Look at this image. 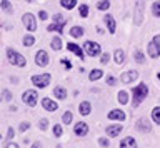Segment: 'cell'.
I'll use <instances>...</instances> for the list:
<instances>
[{
    "label": "cell",
    "mask_w": 160,
    "mask_h": 148,
    "mask_svg": "<svg viewBox=\"0 0 160 148\" xmlns=\"http://www.w3.org/2000/svg\"><path fill=\"white\" fill-rule=\"evenodd\" d=\"M147 55L150 58H158L160 55V35H155L147 45Z\"/></svg>",
    "instance_id": "6"
},
{
    "label": "cell",
    "mask_w": 160,
    "mask_h": 148,
    "mask_svg": "<svg viewBox=\"0 0 160 148\" xmlns=\"http://www.w3.org/2000/svg\"><path fill=\"white\" fill-rule=\"evenodd\" d=\"M35 37L32 35V33H27V35H25L23 38H22V43H23V47H33L35 45Z\"/></svg>",
    "instance_id": "28"
},
{
    "label": "cell",
    "mask_w": 160,
    "mask_h": 148,
    "mask_svg": "<svg viewBox=\"0 0 160 148\" xmlns=\"http://www.w3.org/2000/svg\"><path fill=\"white\" fill-rule=\"evenodd\" d=\"M30 148H42V143H40V141H33Z\"/></svg>",
    "instance_id": "47"
},
{
    "label": "cell",
    "mask_w": 160,
    "mask_h": 148,
    "mask_svg": "<svg viewBox=\"0 0 160 148\" xmlns=\"http://www.w3.org/2000/svg\"><path fill=\"white\" fill-rule=\"evenodd\" d=\"M152 15L155 18L160 17V2H158V0H155V2L152 3Z\"/></svg>",
    "instance_id": "35"
},
{
    "label": "cell",
    "mask_w": 160,
    "mask_h": 148,
    "mask_svg": "<svg viewBox=\"0 0 160 148\" xmlns=\"http://www.w3.org/2000/svg\"><path fill=\"white\" fill-rule=\"evenodd\" d=\"M108 8H110V0H98V2H97V10L107 12Z\"/></svg>",
    "instance_id": "31"
},
{
    "label": "cell",
    "mask_w": 160,
    "mask_h": 148,
    "mask_svg": "<svg viewBox=\"0 0 160 148\" xmlns=\"http://www.w3.org/2000/svg\"><path fill=\"white\" fill-rule=\"evenodd\" d=\"M30 82L33 83L37 88H47L52 82V75L50 73H40V75H32L30 77Z\"/></svg>",
    "instance_id": "4"
},
{
    "label": "cell",
    "mask_w": 160,
    "mask_h": 148,
    "mask_svg": "<svg viewBox=\"0 0 160 148\" xmlns=\"http://www.w3.org/2000/svg\"><path fill=\"white\" fill-rule=\"evenodd\" d=\"M100 55H102L100 57V63H102V65H107V63L110 62V53L105 52V53H100Z\"/></svg>",
    "instance_id": "39"
},
{
    "label": "cell",
    "mask_w": 160,
    "mask_h": 148,
    "mask_svg": "<svg viewBox=\"0 0 160 148\" xmlns=\"http://www.w3.org/2000/svg\"><path fill=\"white\" fill-rule=\"evenodd\" d=\"M102 77H103V72L100 70V68H93V70H90V73H88V80L90 82H97Z\"/></svg>",
    "instance_id": "24"
},
{
    "label": "cell",
    "mask_w": 160,
    "mask_h": 148,
    "mask_svg": "<svg viewBox=\"0 0 160 148\" xmlns=\"http://www.w3.org/2000/svg\"><path fill=\"white\" fill-rule=\"evenodd\" d=\"M117 100H118L120 105H127V103H128V93L125 92V90L118 92V93H117Z\"/></svg>",
    "instance_id": "30"
},
{
    "label": "cell",
    "mask_w": 160,
    "mask_h": 148,
    "mask_svg": "<svg viewBox=\"0 0 160 148\" xmlns=\"http://www.w3.org/2000/svg\"><path fill=\"white\" fill-rule=\"evenodd\" d=\"M52 131H53V136L55 138H60V136L63 135V128H62V125H58V123H57V125H53Z\"/></svg>",
    "instance_id": "38"
},
{
    "label": "cell",
    "mask_w": 160,
    "mask_h": 148,
    "mask_svg": "<svg viewBox=\"0 0 160 148\" xmlns=\"http://www.w3.org/2000/svg\"><path fill=\"white\" fill-rule=\"evenodd\" d=\"M103 23H105V27H107V30H108L110 35H113V33L117 32V22H115L113 15H110V13L103 15Z\"/></svg>",
    "instance_id": "12"
},
{
    "label": "cell",
    "mask_w": 160,
    "mask_h": 148,
    "mask_svg": "<svg viewBox=\"0 0 160 148\" xmlns=\"http://www.w3.org/2000/svg\"><path fill=\"white\" fill-rule=\"evenodd\" d=\"M122 130H123L122 123H115V125H108L107 128H105V133L113 138V136H118L120 133H122Z\"/></svg>",
    "instance_id": "15"
},
{
    "label": "cell",
    "mask_w": 160,
    "mask_h": 148,
    "mask_svg": "<svg viewBox=\"0 0 160 148\" xmlns=\"http://www.w3.org/2000/svg\"><path fill=\"white\" fill-rule=\"evenodd\" d=\"M47 30L62 35V33H63V27H62V25H57V23H48V25H47Z\"/></svg>",
    "instance_id": "32"
},
{
    "label": "cell",
    "mask_w": 160,
    "mask_h": 148,
    "mask_svg": "<svg viewBox=\"0 0 160 148\" xmlns=\"http://www.w3.org/2000/svg\"><path fill=\"white\" fill-rule=\"evenodd\" d=\"M135 128H137L138 131H142V133H150L152 131V123H150L147 118H138L137 123H135Z\"/></svg>",
    "instance_id": "11"
},
{
    "label": "cell",
    "mask_w": 160,
    "mask_h": 148,
    "mask_svg": "<svg viewBox=\"0 0 160 148\" xmlns=\"http://www.w3.org/2000/svg\"><path fill=\"white\" fill-rule=\"evenodd\" d=\"M15 135V131H13V127H8V130H7V140H12Z\"/></svg>",
    "instance_id": "46"
},
{
    "label": "cell",
    "mask_w": 160,
    "mask_h": 148,
    "mask_svg": "<svg viewBox=\"0 0 160 148\" xmlns=\"http://www.w3.org/2000/svg\"><path fill=\"white\" fill-rule=\"evenodd\" d=\"M88 10H90V8H88L87 3H82V5L78 7V15L82 18H87L88 17Z\"/></svg>",
    "instance_id": "34"
},
{
    "label": "cell",
    "mask_w": 160,
    "mask_h": 148,
    "mask_svg": "<svg viewBox=\"0 0 160 148\" xmlns=\"http://www.w3.org/2000/svg\"><path fill=\"white\" fill-rule=\"evenodd\" d=\"M0 138H2V136H0Z\"/></svg>",
    "instance_id": "50"
},
{
    "label": "cell",
    "mask_w": 160,
    "mask_h": 148,
    "mask_svg": "<svg viewBox=\"0 0 160 148\" xmlns=\"http://www.w3.org/2000/svg\"><path fill=\"white\" fill-rule=\"evenodd\" d=\"M0 8H2L5 13H8V15L13 13V7H12V3H10L8 0H0Z\"/></svg>",
    "instance_id": "25"
},
{
    "label": "cell",
    "mask_w": 160,
    "mask_h": 148,
    "mask_svg": "<svg viewBox=\"0 0 160 148\" xmlns=\"http://www.w3.org/2000/svg\"><path fill=\"white\" fill-rule=\"evenodd\" d=\"M82 50H83L85 55H90V57H98L100 53H102V47H100V43H97V42L87 40V42H83Z\"/></svg>",
    "instance_id": "5"
},
{
    "label": "cell",
    "mask_w": 160,
    "mask_h": 148,
    "mask_svg": "<svg viewBox=\"0 0 160 148\" xmlns=\"http://www.w3.org/2000/svg\"><path fill=\"white\" fill-rule=\"evenodd\" d=\"M77 2L78 0H60V5L63 8H67V10H73L77 7Z\"/></svg>",
    "instance_id": "29"
},
{
    "label": "cell",
    "mask_w": 160,
    "mask_h": 148,
    "mask_svg": "<svg viewBox=\"0 0 160 148\" xmlns=\"http://www.w3.org/2000/svg\"><path fill=\"white\" fill-rule=\"evenodd\" d=\"M52 23H57V25L65 27V25H67V18H65L62 13H55V15L52 17Z\"/></svg>",
    "instance_id": "27"
},
{
    "label": "cell",
    "mask_w": 160,
    "mask_h": 148,
    "mask_svg": "<svg viewBox=\"0 0 160 148\" xmlns=\"http://www.w3.org/2000/svg\"><path fill=\"white\" fill-rule=\"evenodd\" d=\"M133 60L137 62L138 65H142V63H145V60H147V57H145V53L142 50H138V48H137V50L133 52Z\"/></svg>",
    "instance_id": "26"
},
{
    "label": "cell",
    "mask_w": 160,
    "mask_h": 148,
    "mask_svg": "<svg viewBox=\"0 0 160 148\" xmlns=\"http://www.w3.org/2000/svg\"><path fill=\"white\" fill-rule=\"evenodd\" d=\"M10 100H12V92L7 90V88L0 92V102H10Z\"/></svg>",
    "instance_id": "33"
},
{
    "label": "cell",
    "mask_w": 160,
    "mask_h": 148,
    "mask_svg": "<svg viewBox=\"0 0 160 148\" xmlns=\"http://www.w3.org/2000/svg\"><path fill=\"white\" fill-rule=\"evenodd\" d=\"M120 148H137V141H135L133 136H125L120 141Z\"/></svg>",
    "instance_id": "20"
},
{
    "label": "cell",
    "mask_w": 160,
    "mask_h": 148,
    "mask_svg": "<svg viewBox=\"0 0 160 148\" xmlns=\"http://www.w3.org/2000/svg\"><path fill=\"white\" fill-rule=\"evenodd\" d=\"M42 107H43L47 112H57V110H58V105H57V102H55V100H52V98H48V97L42 98Z\"/></svg>",
    "instance_id": "16"
},
{
    "label": "cell",
    "mask_w": 160,
    "mask_h": 148,
    "mask_svg": "<svg viewBox=\"0 0 160 148\" xmlns=\"http://www.w3.org/2000/svg\"><path fill=\"white\" fill-rule=\"evenodd\" d=\"M73 133L77 136H85V135H88V125L85 122H77L75 123V127H73Z\"/></svg>",
    "instance_id": "14"
},
{
    "label": "cell",
    "mask_w": 160,
    "mask_h": 148,
    "mask_svg": "<svg viewBox=\"0 0 160 148\" xmlns=\"http://www.w3.org/2000/svg\"><path fill=\"white\" fill-rule=\"evenodd\" d=\"M22 23H23V27L27 28V32H30V33H33L37 30V18L33 17V13L25 12L22 15Z\"/></svg>",
    "instance_id": "7"
},
{
    "label": "cell",
    "mask_w": 160,
    "mask_h": 148,
    "mask_svg": "<svg viewBox=\"0 0 160 148\" xmlns=\"http://www.w3.org/2000/svg\"><path fill=\"white\" fill-rule=\"evenodd\" d=\"M50 48H52L53 52H58V50H62V48H63V42H62V37H60V35L53 37L52 40H50Z\"/></svg>",
    "instance_id": "18"
},
{
    "label": "cell",
    "mask_w": 160,
    "mask_h": 148,
    "mask_svg": "<svg viewBox=\"0 0 160 148\" xmlns=\"http://www.w3.org/2000/svg\"><path fill=\"white\" fill-rule=\"evenodd\" d=\"M48 62H50L48 53L45 50H37V53H35V63H37L38 67H47Z\"/></svg>",
    "instance_id": "9"
},
{
    "label": "cell",
    "mask_w": 160,
    "mask_h": 148,
    "mask_svg": "<svg viewBox=\"0 0 160 148\" xmlns=\"http://www.w3.org/2000/svg\"><path fill=\"white\" fill-rule=\"evenodd\" d=\"M138 78V72L137 70H127V72H123L122 75H120V80L118 82H122V83H132V82H135Z\"/></svg>",
    "instance_id": "10"
},
{
    "label": "cell",
    "mask_w": 160,
    "mask_h": 148,
    "mask_svg": "<svg viewBox=\"0 0 160 148\" xmlns=\"http://www.w3.org/2000/svg\"><path fill=\"white\" fill-rule=\"evenodd\" d=\"M72 120H73V115H72V112H65L63 115H62V122L65 123V125H70V123H72Z\"/></svg>",
    "instance_id": "37"
},
{
    "label": "cell",
    "mask_w": 160,
    "mask_h": 148,
    "mask_svg": "<svg viewBox=\"0 0 160 148\" xmlns=\"http://www.w3.org/2000/svg\"><path fill=\"white\" fill-rule=\"evenodd\" d=\"M5 148H20L17 143H7V145H5Z\"/></svg>",
    "instance_id": "48"
},
{
    "label": "cell",
    "mask_w": 160,
    "mask_h": 148,
    "mask_svg": "<svg viewBox=\"0 0 160 148\" xmlns=\"http://www.w3.org/2000/svg\"><path fill=\"white\" fill-rule=\"evenodd\" d=\"M113 60L117 65H123V62H125V52L122 50V48H117V50L113 52Z\"/></svg>",
    "instance_id": "22"
},
{
    "label": "cell",
    "mask_w": 160,
    "mask_h": 148,
    "mask_svg": "<svg viewBox=\"0 0 160 148\" xmlns=\"http://www.w3.org/2000/svg\"><path fill=\"white\" fill-rule=\"evenodd\" d=\"M22 102H23L27 107L33 108L35 105H37V102H38V93L35 92V90H25V92L22 93Z\"/></svg>",
    "instance_id": "8"
},
{
    "label": "cell",
    "mask_w": 160,
    "mask_h": 148,
    "mask_svg": "<svg viewBox=\"0 0 160 148\" xmlns=\"http://www.w3.org/2000/svg\"><path fill=\"white\" fill-rule=\"evenodd\" d=\"M52 95L57 98V100H65V98H67V90H65L63 87H55Z\"/></svg>",
    "instance_id": "23"
},
{
    "label": "cell",
    "mask_w": 160,
    "mask_h": 148,
    "mask_svg": "<svg viewBox=\"0 0 160 148\" xmlns=\"http://www.w3.org/2000/svg\"><path fill=\"white\" fill-rule=\"evenodd\" d=\"M147 97H148V87H147V83L140 82L137 87H133V90H132V107L137 108Z\"/></svg>",
    "instance_id": "1"
},
{
    "label": "cell",
    "mask_w": 160,
    "mask_h": 148,
    "mask_svg": "<svg viewBox=\"0 0 160 148\" xmlns=\"http://www.w3.org/2000/svg\"><path fill=\"white\" fill-rule=\"evenodd\" d=\"M98 145L103 146V148H108L110 146V140H108V138H105V136H102V138H98Z\"/></svg>",
    "instance_id": "40"
},
{
    "label": "cell",
    "mask_w": 160,
    "mask_h": 148,
    "mask_svg": "<svg viewBox=\"0 0 160 148\" xmlns=\"http://www.w3.org/2000/svg\"><path fill=\"white\" fill-rule=\"evenodd\" d=\"M78 112H80V115H82V117L90 115V113H92V103H90V102H82L78 105Z\"/></svg>",
    "instance_id": "19"
},
{
    "label": "cell",
    "mask_w": 160,
    "mask_h": 148,
    "mask_svg": "<svg viewBox=\"0 0 160 148\" xmlns=\"http://www.w3.org/2000/svg\"><path fill=\"white\" fill-rule=\"evenodd\" d=\"M145 18V0H135L133 3V25L140 27Z\"/></svg>",
    "instance_id": "3"
},
{
    "label": "cell",
    "mask_w": 160,
    "mask_h": 148,
    "mask_svg": "<svg viewBox=\"0 0 160 148\" xmlns=\"http://www.w3.org/2000/svg\"><path fill=\"white\" fill-rule=\"evenodd\" d=\"M18 128H20V131H27L28 128H30V123H28V122H22Z\"/></svg>",
    "instance_id": "45"
},
{
    "label": "cell",
    "mask_w": 160,
    "mask_h": 148,
    "mask_svg": "<svg viewBox=\"0 0 160 148\" xmlns=\"http://www.w3.org/2000/svg\"><path fill=\"white\" fill-rule=\"evenodd\" d=\"M117 78H115L113 75H107V85H110V87H115L117 85Z\"/></svg>",
    "instance_id": "42"
},
{
    "label": "cell",
    "mask_w": 160,
    "mask_h": 148,
    "mask_svg": "<svg viewBox=\"0 0 160 148\" xmlns=\"http://www.w3.org/2000/svg\"><path fill=\"white\" fill-rule=\"evenodd\" d=\"M5 53H7V60H8L10 65H13V67H20V68L27 67V58H25L20 52L15 50V48L8 47L7 50H5Z\"/></svg>",
    "instance_id": "2"
},
{
    "label": "cell",
    "mask_w": 160,
    "mask_h": 148,
    "mask_svg": "<svg viewBox=\"0 0 160 148\" xmlns=\"http://www.w3.org/2000/svg\"><path fill=\"white\" fill-rule=\"evenodd\" d=\"M60 63L65 67V70H70V68H72V62H70L68 58H62V60H60Z\"/></svg>",
    "instance_id": "43"
},
{
    "label": "cell",
    "mask_w": 160,
    "mask_h": 148,
    "mask_svg": "<svg viewBox=\"0 0 160 148\" xmlns=\"http://www.w3.org/2000/svg\"><path fill=\"white\" fill-rule=\"evenodd\" d=\"M68 33H70V37H72V38H82L83 33H85V30H83V27L75 25V27H72V28L68 30Z\"/></svg>",
    "instance_id": "21"
},
{
    "label": "cell",
    "mask_w": 160,
    "mask_h": 148,
    "mask_svg": "<svg viewBox=\"0 0 160 148\" xmlns=\"http://www.w3.org/2000/svg\"><path fill=\"white\" fill-rule=\"evenodd\" d=\"M108 120H117V122H123L125 120V112L120 110V108H115V110L108 112Z\"/></svg>",
    "instance_id": "17"
},
{
    "label": "cell",
    "mask_w": 160,
    "mask_h": 148,
    "mask_svg": "<svg viewBox=\"0 0 160 148\" xmlns=\"http://www.w3.org/2000/svg\"><path fill=\"white\" fill-rule=\"evenodd\" d=\"M38 128H40V130H47V128H48V120H47V118H42V120H40L38 122Z\"/></svg>",
    "instance_id": "41"
},
{
    "label": "cell",
    "mask_w": 160,
    "mask_h": 148,
    "mask_svg": "<svg viewBox=\"0 0 160 148\" xmlns=\"http://www.w3.org/2000/svg\"><path fill=\"white\" fill-rule=\"evenodd\" d=\"M152 120H153V123L160 125V107H155L152 110Z\"/></svg>",
    "instance_id": "36"
},
{
    "label": "cell",
    "mask_w": 160,
    "mask_h": 148,
    "mask_svg": "<svg viewBox=\"0 0 160 148\" xmlns=\"http://www.w3.org/2000/svg\"><path fill=\"white\" fill-rule=\"evenodd\" d=\"M38 18H40L42 22L47 20V18H48V12H47V10H40V12H38Z\"/></svg>",
    "instance_id": "44"
},
{
    "label": "cell",
    "mask_w": 160,
    "mask_h": 148,
    "mask_svg": "<svg viewBox=\"0 0 160 148\" xmlns=\"http://www.w3.org/2000/svg\"><path fill=\"white\" fill-rule=\"evenodd\" d=\"M67 50L68 52H72L73 55H77L80 60H85V53H83V50H82V47L78 45V43H75V42H68L67 43Z\"/></svg>",
    "instance_id": "13"
},
{
    "label": "cell",
    "mask_w": 160,
    "mask_h": 148,
    "mask_svg": "<svg viewBox=\"0 0 160 148\" xmlns=\"http://www.w3.org/2000/svg\"><path fill=\"white\" fill-rule=\"evenodd\" d=\"M25 2H27V3H33L35 0H25Z\"/></svg>",
    "instance_id": "49"
}]
</instances>
